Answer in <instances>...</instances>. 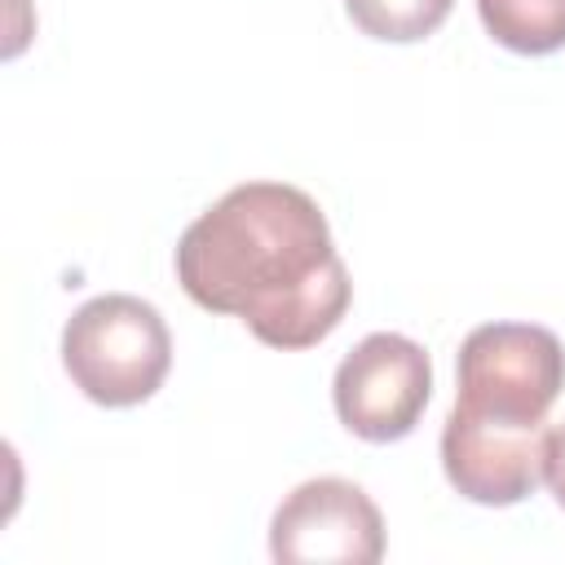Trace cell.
Segmentation results:
<instances>
[{"instance_id": "1", "label": "cell", "mask_w": 565, "mask_h": 565, "mask_svg": "<svg viewBox=\"0 0 565 565\" xmlns=\"http://www.w3.org/2000/svg\"><path fill=\"white\" fill-rule=\"evenodd\" d=\"M177 282L282 353L327 340L353 300L322 207L287 181L234 185L194 216L177 243Z\"/></svg>"}, {"instance_id": "2", "label": "cell", "mask_w": 565, "mask_h": 565, "mask_svg": "<svg viewBox=\"0 0 565 565\" xmlns=\"http://www.w3.org/2000/svg\"><path fill=\"white\" fill-rule=\"evenodd\" d=\"M565 388V344L534 322L472 327L455 362V411L446 419L486 433H547Z\"/></svg>"}, {"instance_id": "3", "label": "cell", "mask_w": 565, "mask_h": 565, "mask_svg": "<svg viewBox=\"0 0 565 565\" xmlns=\"http://www.w3.org/2000/svg\"><path fill=\"white\" fill-rule=\"evenodd\" d=\"M62 366L88 402L110 411L141 406L159 393L172 366L168 322L141 296H93L62 327Z\"/></svg>"}, {"instance_id": "4", "label": "cell", "mask_w": 565, "mask_h": 565, "mask_svg": "<svg viewBox=\"0 0 565 565\" xmlns=\"http://www.w3.org/2000/svg\"><path fill=\"white\" fill-rule=\"evenodd\" d=\"M433 397V362L424 344L397 331H375L344 353L331 380L340 424L362 441H402L415 433Z\"/></svg>"}, {"instance_id": "5", "label": "cell", "mask_w": 565, "mask_h": 565, "mask_svg": "<svg viewBox=\"0 0 565 565\" xmlns=\"http://www.w3.org/2000/svg\"><path fill=\"white\" fill-rule=\"evenodd\" d=\"M269 556L287 565H375L384 556V516L358 481H300L269 521Z\"/></svg>"}, {"instance_id": "6", "label": "cell", "mask_w": 565, "mask_h": 565, "mask_svg": "<svg viewBox=\"0 0 565 565\" xmlns=\"http://www.w3.org/2000/svg\"><path fill=\"white\" fill-rule=\"evenodd\" d=\"M481 26L494 44L543 57L565 49V0H477Z\"/></svg>"}, {"instance_id": "7", "label": "cell", "mask_w": 565, "mask_h": 565, "mask_svg": "<svg viewBox=\"0 0 565 565\" xmlns=\"http://www.w3.org/2000/svg\"><path fill=\"white\" fill-rule=\"evenodd\" d=\"M455 0H344L349 22L384 44H415L428 40L446 18Z\"/></svg>"}, {"instance_id": "8", "label": "cell", "mask_w": 565, "mask_h": 565, "mask_svg": "<svg viewBox=\"0 0 565 565\" xmlns=\"http://www.w3.org/2000/svg\"><path fill=\"white\" fill-rule=\"evenodd\" d=\"M543 481L552 490V499L565 508V424L547 433V459H543Z\"/></svg>"}]
</instances>
